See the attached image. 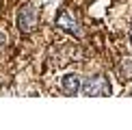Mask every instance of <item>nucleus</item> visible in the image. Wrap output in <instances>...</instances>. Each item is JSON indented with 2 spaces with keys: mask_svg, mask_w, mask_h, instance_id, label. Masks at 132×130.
<instances>
[{
  "mask_svg": "<svg viewBox=\"0 0 132 130\" xmlns=\"http://www.w3.org/2000/svg\"><path fill=\"white\" fill-rule=\"evenodd\" d=\"M37 24H39V11H37V7H32V4L20 7V11H18V28H20L22 35H30L37 28Z\"/></svg>",
  "mask_w": 132,
  "mask_h": 130,
  "instance_id": "1",
  "label": "nucleus"
},
{
  "mask_svg": "<svg viewBox=\"0 0 132 130\" xmlns=\"http://www.w3.org/2000/svg\"><path fill=\"white\" fill-rule=\"evenodd\" d=\"M113 87L108 83V78L104 76H93V78H87L82 83V93L85 95H93V98H106L111 95Z\"/></svg>",
  "mask_w": 132,
  "mask_h": 130,
  "instance_id": "2",
  "label": "nucleus"
},
{
  "mask_svg": "<svg viewBox=\"0 0 132 130\" xmlns=\"http://www.w3.org/2000/svg\"><path fill=\"white\" fill-rule=\"evenodd\" d=\"M56 26H59L63 32H69V35H74V37H80V35H82L78 20L74 18V13H71L69 9H61V11H59V15H56Z\"/></svg>",
  "mask_w": 132,
  "mask_h": 130,
  "instance_id": "3",
  "label": "nucleus"
},
{
  "mask_svg": "<svg viewBox=\"0 0 132 130\" xmlns=\"http://www.w3.org/2000/svg\"><path fill=\"white\" fill-rule=\"evenodd\" d=\"M61 89L67 95H76L78 91H82V83H80V76L78 74H67L61 78Z\"/></svg>",
  "mask_w": 132,
  "mask_h": 130,
  "instance_id": "4",
  "label": "nucleus"
},
{
  "mask_svg": "<svg viewBox=\"0 0 132 130\" xmlns=\"http://www.w3.org/2000/svg\"><path fill=\"white\" fill-rule=\"evenodd\" d=\"M117 76L121 83H130L132 80V61H123L121 65L117 67Z\"/></svg>",
  "mask_w": 132,
  "mask_h": 130,
  "instance_id": "5",
  "label": "nucleus"
},
{
  "mask_svg": "<svg viewBox=\"0 0 132 130\" xmlns=\"http://www.w3.org/2000/svg\"><path fill=\"white\" fill-rule=\"evenodd\" d=\"M130 43H132V28H130Z\"/></svg>",
  "mask_w": 132,
  "mask_h": 130,
  "instance_id": "6",
  "label": "nucleus"
}]
</instances>
